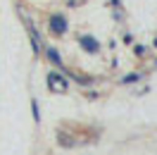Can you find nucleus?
Listing matches in <instances>:
<instances>
[{
  "label": "nucleus",
  "mask_w": 157,
  "mask_h": 155,
  "mask_svg": "<svg viewBox=\"0 0 157 155\" xmlns=\"http://www.w3.org/2000/svg\"><path fill=\"white\" fill-rule=\"evenodd\" d=\"M48 86L55 88V91H64V88H67V81L59 77V74H50L48 77Z\"/></svg>",
  "instance_id": "1"
},
{
  "label": "nucleus",
  "mask_w": 157,
  "mask_h": 155,
  "mask_svg": "<svg viewBox=\"0 0 157 155\" xmlns=\"http://www.w3.org/2000/svg\"><path fill=\"white\" fill-rule=\"evenodd\" d=\"M50 29L55 31V34H64L67 31V22L62 19V17H50Z\"/></svg>",
  "instance_id": "2"
},
{
  "label": "nucleus",
  "mask_w": 157,
  "mask_h": 155,
  "mask_svg": "<svg viewBox=\"0 0 157 155\" xmlns=\"http://www.w3.org/2000/svg\"><path fill=\"white\" fill-rule=\"evenodd\" d=\"M81 43H83V48L93 50V53L98 50V43H95V41H93V38H88V36H83V38H81Z\"/></svg>",
  "instance_id": "3"
},
{
  "label": "nucleus",
  "mask_w": 157,
  "mask_h": 155,
  "mask_svg": "<svg viewBox=\"0 0 157 155\" xmlns=\"http://www.w3.org/2000/svg\"><path fill=\"white\" fill-rule=\"evenodd\" d=\"M48 58L52 60V62H59V55H57V50H52V48L48 50Z\"/></svg>",
  "instance_id": "4"
}]
</instances>
